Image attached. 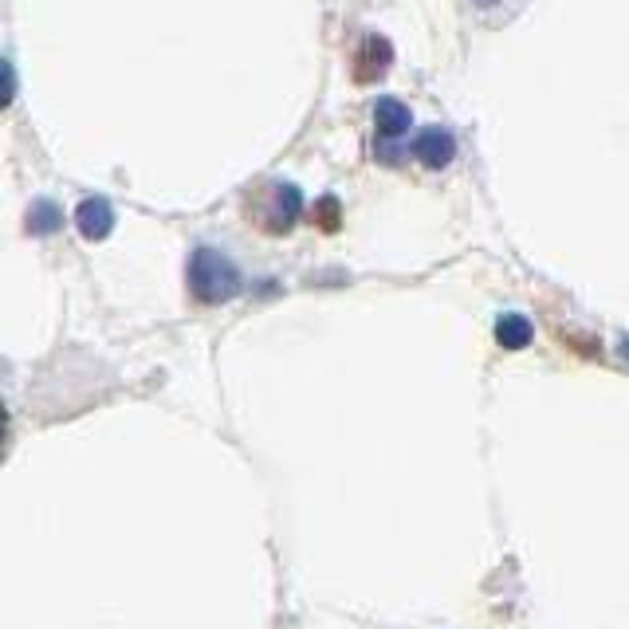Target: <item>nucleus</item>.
<instances>
[{
    "mask_svg": "<svg viewBox=\"0 0 629 629\" xmlns=\"http://www.w3.org/2000/svg\"><path fill=\"white\" fill-rule=\"evenodd\" d=\"M476 4H484V9H488V4H499V0H476Z\"/></svg>",
    "mask_w": 629,
    "mask_h": 629,
    "instance_id": "12",
    "label": "nucleus"
},
{
    "mask_svg": "<svg viewBox=\"0 0 629 629\" xmlns=\"http://www.w3.org/2000/svg\"><path fill=\"white\" fill-rule=\"evenodd\" d=\"M76 225L87 240H106L114 228V209L106 198H87L83 205L76 209Z\"/></svg>",
    "mask_w": 629,
    "mask_h": 629,
    "instance_id": "5",
    "label": "nucleus"
},
{
    "mask_svg": "<svg viewBox=\"0 0 629 629\" xmlns=\"http://www.w3.org/2000/svg\"><path fill=\"white\" fill-rule=\"evenodd\" d=\"M390 64H394V47H390V40L385 36H362V47H358L355 56V79L358 83H374L378 76H385L390 71Z\"/></svg>",
    "mask_w": 629,
    "mask_h": 629,
    "instance_id": "3",
    "label": "nucleus"
},
{
    "mask_svg": "<svg viewBox=\"0 0 629 629\" xmlns=\"http://www.w3.org/2000/svg\"><path fill=\"white\" fill-rule=\"evenodd\" d=\"M189 292L198 295V303H228L240 292V272L225 252L216 248H198L189 256Z\"/></svg>",
    "mask_w": 629,
    "mask_h": 629,
    "instance_id": "1",
    "label": "nucleus"
},
{
    "mask_svg": "<svg viewBox=\"0 0 629 629\" xmlns=\"http://www.w3.org/2000/svg\"><path fill=\"white\" fill-rule=\"evenodd\" d=\"M24 228H29L32 236H52L56 228H64V209L52 198L32 201V209L24 213Z\"/></svg>",
    "mask_w": 629,
    "mask_h": 629,
    "instance_id": "7",
    "label": "nucleus"
},
{
    "mask_svg": "<svg viewBox=\"0 0 629 629\" xmlns=\"http://www.w3.org/2000/svg\"><path fill=\"white\" fill-rule=\"evenodd\" d=\"M4 441H9V414H4V405H0V457H4Z\"/></svg>",
    "mask_w": 629,
    "mask_h": 629,
    "instance_id": "11",
    "label": "nucleus"
},
{
    "mask_svg": "<svg viewBox=\"0 0 629 629\" xmlns=\"http://www.w3.org/2000/svg\"><path fill=\"white\" fill-rule=\"evenodd\" d=\"M414 158L422 161L425 169H445L452 158H457V142L445 126H425L414 138Z\"/></svg>",
    "mask_w": 629,
    "mask_h": 629,
    "instance_id": "4",
    "label": "nucleus"
},
{
    "mask_svg": "<svg viewBox=\"0 0 629 629\" xmlns=\"http://www.w3.org/2000/svg\"><path fill=\"white\" fill-rule=\"evenodd\" d=\"M531 335H536L531 319H524V315H499V323H496L499 347H507V350H524L527 342H531Z\"/></svg>",
    "mask_w": 629,
    "mask_h": 629,
    "instance_id": "8",
    "label": "nucleus"
},
{
    "mask_svg": "<svg viewBox=\"0 0 629 629\" xmlns=\"http://www.w3.org/2000/svg\"><path fill=\"white\" fill-rule=\"evenodd\" d=\"M256 216H260V225L268 228V233H288V228L300 221L303 213V193L292 186V181H272V186L263 189L260 201H256Z\"/></svg>",
    "mask_w": 629,
    "mask_h": 629,
    "instance_id": "2",
    "label": "nucleus"
},
{
    "mask_svg": "<svg viewBox=\"0 0 629 629\" xmlns=\"http://www.w3.org/2000/svg\"><path fill=\"white\" fill-rule=\"evenodd\" d=\"M12 99H16V71L9 59H0V111H9Z\"/></svg>",
    "mask_w": 629,
    "mask_h": 629,
    "instance_id": "9",
    "label": "nucleus"
},
{
    "mask_svg": "<svg viewBox=\"0 0 629 629\" xmlns=\"http://www.w3.org/2000/svg\"><path fill=\"white\" fill-rule=\"evenodd\" d=\"M315 221H319L327 233H335L338 228V198H323L319 205H315Z\"/></svg>",
    "mask_w": 629,
    "mask_h": 629,
    "instance_id": "10",
    "label": "nucleus"
},
{
    "mask_svg": "<svg viewBox=\"0 0 629 629\" xmlns=\"http://www.w3.org/2000/svg\"><path fill=\"white\" fill-rule=\"evenodd\" d=\"M409 106L402 103V99H394V94H385V99H378L374 103V126H378V134L382 138H402L405 131H409Z\"/></svg>",
    "mask_w": 629,
    "mask_h": 629,
    "instance_id": "6",
    "label": "nucleus"
}]
</instances>
